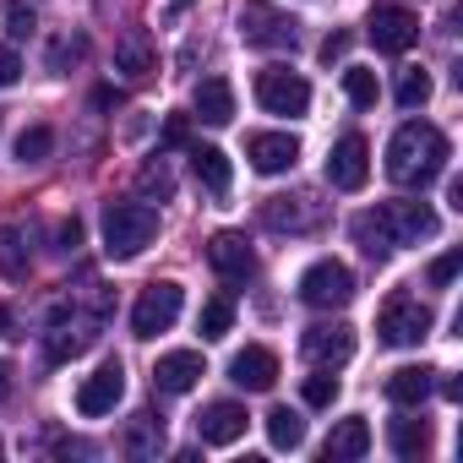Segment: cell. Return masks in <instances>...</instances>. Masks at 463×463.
Returning a JSON list of instances; mask_svg holds the SVG:
<instances>
[{
  "mask_svg": "<svg viewBox=\"0 0 463 463\" xmlns=\"http://www.w3.org/2000/svg\"><path fill=\"white\" fill-rule=\"evenodd\" d=\"M235 28L251 50H295V39H300V23L289 12H279L273 0H246Z\"/></svg>",
  "mask_w": 463,
  "mask_h": 463,
  "instance_id": "cell-3",
  "label": "cell"
},
{
  "mask_svg": "<svg viewBox=\"0 0 463 463\" xmlns=\"http://www.w3.org/2000/svg\"><path fill=\"white\" fill-rule=\"evenodd\" d=\"M17 77H23V55H17V44H0V88H17Z\"/></svg>",
  "mask_w": 463,
  "mask_h": 463,
  "instance_id": "cell-39",
  "label": "cell"
},
{
  "mask_svg": "<svg viewBox=\"0 0 463 463\" xmlns=\"http://www.w3.org/2000/svg\"><path fill=\"white\" fill-rule=\"evenodd\" d=\"M6 398H12V365L0 360V403H6Z\"/></svg>",
  "mask_w": 463,
  "mask_h": 463,
  "instance_id": "cell-43",
  "label": "cell"
},
{
  "mask_svg": "<svg viewBox=\"0 0 463 463\" xmlns=\"http://www.w3.org/2000/svg\"><path fill=\"white\" fill-rule=\"evenodd\" d=\"M153 241H158V207H147V202H109L104 207V251L115 262L142 257Z\"/></svg>",
  "mask_w": 463,
  "mask_h": 463,
  "instance_id": "cell-2",
  "label": "cell"
},
{
  "mask_svg": "<svg viewBox=\"0 0 463 463\" xmlns=\"http://www.w3.org/2000/svg\"><path fill=\"white\" fill-rule=\"evenodd\" d=\"M300 300H306L311 311H338V306L354 300V273H349L338 257H322V262H311V268L300 273Z\"/></svg>",
  "mask_w": 463,
  "mask_h": 463,
  "instance_id": "cell-4",
  "label": "cell"
},
{
  "mask_svg": "<svg viewBox=\"0 0 463 463\" xmlns=\"http://www.w3.org/2000/svg\"><path fill=\"white\" fill-rule=\"evenodd\" d=\"M82 55H88V39H82V33H77V39H71V33H66V39H61V44H55V50H50V71H55V77H61V71H66V66H71V61H82Z\"/></svg>",
  "mask_w": 463,
  "mask_h": 463,
  "instance_id": "cell-35",
  "label": "cell"
},
{
  "mask_svg": "<svg viewBox=\"0 0 463 463\" xmlns=\"http://www.w3.org/2000/svg\"><path fill=\"white\" fill-rule=\"evenodd\" d=\"M120 398H126V371H120V360H104V365L77 387V414L104 420V414H115Z\"/></svg>",
  "mask_w": 463,
  "mask_h": 463,
  "instance_id": "cell-12",
  "label": "cell"
},
{
  "mask_svg": "<svg viewBox=\"0 0 463 463\" xmlns=\"http://www.w3.org/2000/svg\"><path fill=\"white\" fill-rule=\"evenodd\" d=\"M344 55H349V33H327V39H322V61L333 66V61H344Z\"/></svg>",
  "mask_w": 463,
  "mask_h": 463,
  "instance_id": "cell-41",
  "label": "cell"
},
{
  "mask_svg": "<svg viewBox=\"0 0 463 463\" xmlns=\"http://www.w3.org/2000/svg\"><path fill=\"white\" fill-rule=\"evenodd\" d=\"M392 99H398V109H425V104H430V71H420V66L403 71Z\"/></svg>",
  "mask_w": 463,
  "mask_h": 463,
  "instance_id": "cell-31",
  "label": "cell"
},
{
  "mask_svg": "<svg viewBox=\"0 0 463 463\" xmlns=\"http://www.w3.org/2000/svg\"><path fill=\"white\" fill-rule=\"evenodd\" d=\"M257 104L268 115H306L311 109V82L300 71H289V66H268L257 77Z\"/></svg>",
  "mask_w": 463,
  "mask_h": 463,
  "instance_id": "cell-7",
  "label": "cell"
},
{
  "mask_svg": "<svg viewBox=\"0 0 463 463\" xmlns=\"http://www.w3.org/2000/svg\"><path fill=\"white\" fill-rule=\"evenodd\" d=\"M191 169H196V180H202L213 196H229V185H235V164H229V153L213 147V142H196V147H191Z\"/></svg>",
  "mask_w": 463,
  "mask_h": 463,
  "instance_id": "cell-21",
  "label": "cell"
},
{
  "mask_svg": "<svg viewBox=\"0 0 463 463\" xmlns=\"http://www.w3.org/2000/svg\"><path fill=\"white\" fill-rule=\"evenodd\" d=\"M365 33H371V44H376L382 55H403V50H414V39H420V17H414L409 6H371Z\"/></svg>",
  "mask_w": 463,
  "mask_h": 463,
  "instance_id": "cell-9",
  "label": "cell"
},
{
  "mask_svg": "<svg viewBox=\"0 0 463 463\" xmlns=\"http://www.w3.org/2000/svg\"><path fill=\"white\" fill-rule=\"evenodd\" d=\"M300 398H306L311 409H333V398H338V376H333L327 365H317V376H306Z\"/></svg>",
  "mask_w": 463,
  "mask_h": 463,
  "instance_id": "cell-33",
  "label": "cell"
},
{
  "mask_svg": "<svg viewBox=\"0 0 463 463\" xmlns=\"http://www.w3.org/2000/svg\"><path fill=\"white\" fill-rule=\"evenodd\" d=\"M387 447H392L398 458H420V452H430V420H420V414L392 420V425H387Z\"/></svg>",
  "mask_w": 463,
  "mask_h": 463,
  "instance_id": "cell-24",
  "label": "cell"
},
{
  "mask_svg": "<svg viewBox=\"0 0 463 463\" xmlns=\"http://www.w3.org/2000/svg\"><path fill=\"white\" fill-rule=\"evenodd\" d=\"M207 262H213L218 279H235V284H246L257 273V251H251V241L241 235V229H218V235L207 241Z\"/></svg>",
  "mask_w": 463,
  "mask_h": 463,
  "instance_id": "cell-13",
  "label": "cell"
},
{
  "mask_svg": "<svg viewBox=\"0 0 463 463\" xmlns=\"http://www.w3.org/2000/svg\"><path fill=\"white\" fill-rule=\"evenodd\" d=\"M33 28H39V17H33V6H17L6 12V33H12V44H23V39H33Z\"/></svg>",
  "mask_w": 463,
  "mask_h": 463,
  "instance_id": "cell-36",
  "label": "cell"
},
{
  "mask_svg": "<svg viewBox=\"0 0 463 463\" xmlns=\"http://www.w3.org/2000/svg\"><path fill=\"white\" fill-rule=\"evenodd\" d=\"M354 241H360V251L371 257V262H387L398 246H392V235H387V223H382V213H360L354 218Z\"/></svg>",
  "mask_w": 463,
  "mask_h": 463,
  "instance_id": "cell-25",
  "label": "cell"
},
{
  "mask_svg": "<svg viewBox=\"0 0 463 463\" xmlns=\"http://www.w3.org/2000/svg\"><path fill=\"white\" fill-rule=\"evenodd\" d=\"M229 382L246 387V392H268V387L279 382V354L262 349V344H246L235 360H229Z\"/></svg>",
  "mask_w": 463,
  "mask_h": 463,
  "instance_id": "cell-16",
  "label": "cell"
},
{
  "mask_svg": "<svg viewBox=\"0 0 463 463\" xmlns=\"http://www.w3.org/2000/svg\"><path fill=\"white\" fill-rule=\"evenodd\" d=\"M185 6H196V0H175V12H185Z\"/></svg>",
  "mask_w": 463,
  "mask_h": 463,
  "instance_id": "cell-45",
  "label": "cell"
},
{
  "mask_svg": "<svg viewBox=\"0 0 463 463\" xmlns=\"http://www.w3.org/2000/svg\"><path fill=\"white\" fill-rule=\"evenodd\" d=\"M126 452H137V458L164 452V414L142 409V414H137V425H131V436H126Z\"/></svg>",
  "mask_w": 463,
  "mask_h": 463,
  "instance_id": "cell-26",
  "label": "cell"
},
{
  "mask_svg": "<svg viewBox=\"0 0 463 463\" xmlns=\"http://www.w3.org/2000/svg\"><path fill=\"white\" fill-rule=\"evenodd\" d=\"M246 158H251L257 175H289V169L300 164V142H295L289 131H257V137L246 142Z\"/></svg>",
  "mask_w": 463,
  "mask_h": 463,
  "instance_id": "cell-14",
  "label": "cell"
},
{
  "mask_svg": "<svg viewBox=\"0 0 463 463\" xmlns=\"http://www.w3.org/2000/svg\"><path fill=\"white\" fill-rule=\"evenodd\" d=\"M137 185H142L147 196H175V175H169V158H147V164H142V175H137Z\"/></svg>",
  "mask_w": 463,
  "mask_h": 463,
  "instance_id": "cell-34",
  "label": "cell"
},
{
  "mask_svg": "<svg viewBox=\"0 0 463 463\" xmlns=\"http://www.w3.org/2000/svg\"><path fill=\"white\" fill-rule=\"evenodd\" d=\"M88 344H93V327H55V338H50V360H77Z\"/></svg>",
  "mask_w": 463,
  "mask_h": 463,
  "instance_id": "cell-32",
  "label": "cell"
},
{
  "mask_svg": "<svg viewBox=\"0 0 463 463\" xmlns=\"http://www.w3.org/2000/svg\"><path fill=\"white\" fill-rule=\"evenodd\" d=\"M376 213H382V223H387L392 246L436 241V229H441V218H436V207H430V202H387V207H376Z\"/></svg>",
  "mask_w": 463,
  "mask_h": 463,
  "instance_id": "cell-8",
  "label": "cell"
},
{
  "mask_svg": "<svg viewBox=\"0 0 463 463\" xmlns=\"http://www.w3.org/2000/svg\"><path fill=\"white\" fill-rule=\"evenodd\" d=\"M180 306H185V289H180L175 279H158V284H147V289L137 295L131 333H137V338H158V333H169V327L180 322Z\"/></svg>",
  "mask_w": 463,
  "mask_h": 463,
  "instance_id": "cell-5",
  "label": "cell"
},
{
  "mask_svg": "<svg viewBox=\"0 0 463 463\" xmlns=\"http://www.w3.org/2000/svg\"><path fill=\"white\" fill-rule=\"evenodd\" d=\"M185 142H191L185 115H169V120H164V147H185Z\"/></svg>",
  "mask_w": 463,
  "mask_h": 463,
  "instance_id": "cell-40",
  "label": "cell"
},
{
  "mask_svg": "<svg viewBox=\"0 0 463 463\" xmlns=\"http://www.w3.org/2000/svg\"><path fill=\"white\" fill-rule=\"evenodd\" d=\"M371 180V142L365 137H338L333 153H327V185L333 191H360Z\"/></svg>",
  "mask_w": 463,
  "mask_h": 463,
  "instance_id": "cell-10",
  "label": "cell"
},
{
  "mask_svg": "<svg viewBox=\"0 0 463 463\" xmlns=\"http://www.w3.org/2000/svg\"><path fill=\"white\" fill-rule=\"evenodd\" d=\"M12 333V311H6V300H0V338Z\"/></svg>",
  "mask_w": 463,
  "mask_h": 463,
  "instance_id": "cell-44",
  "label": "cell"
},
{
  "mask_svg": "<svg viewBox=\"0 0 463 463\" xmlns=\"http://www.w3.org/2000/svg\"><path fill=\"white\" fill-rule=\"evenodd\" d=\"M115 71H120L126 82H142V77L158 71V50H153V39H147L142 28H131V33L115 44Z\"/></svg>",
  "mask_w": 463,
  "mask_h": 463,
  "instance_id": "cell-20",
  "label": "cell"
},
{
  "mask_svg": "<svg viewBox=\"0 0 463 463\" xmlns=\"http://www.w3.org/2000/svg\"><path fill=\"white\" fill-rule=\"evenodd\" d=\"M12 153H17V164H44V158L55 153V131H50V126H28V131L12 142Z\"/></svg>",
  "mask_w": 463,
  "mask_h": 463,
  "instance_id": "cell-30",
  "label": "cell"
},
{
  "mask_svg": "<svg viewBox=\"0 0 463 463\" xmlns=\"http://www.w3.org/2000/svg\"><path fill=\"white\" fill-rule=\"evenodd\" d=\"M202 376H207V365H202L196 349H175V354H164V360L153 365V387H158V392H191Z\"/></svg>",
  "mask_w": 463,
  "mask_h": 463,
  "instance_id": "cell-18",
  "label": "cell"
},
{
  "mask_svg": "<svg viewBox=\"0 0 463 463\" xmlns=\"http://www.w3.org/2000/svg\"><path fill=\"white\" fill-rule=\"evenodd\" d=\"M191 109L207 126H229L235 120V88H229V77H202L196 93H191Z\"/></svg>",
  "mask_w": 463,
  "mask_h": 463,
  "instance_id": "cell-19",
  "label": "cell"
},
{
  "mask_svg": "<svg viewBox=\"0 0 463 463\" xmlns=\"http://www.w3.org/2000/svg\"><path fill=\"white\" fill-rule=\"evenodd\" d=\"M322 452H327L333 463H354V458H365V452H371V425H365L360 414H349V420H338Z\"/></svg>",
  "mask_w": 463,
  "mask_h": 463,
  "instance_id": "cell-23",
  "label": "cell"
},
{
  "mask_svg": "<svg viewBox=\"0 0 463 463\" xmlns=\"http://www.w3.org/2000/svg\"><path fill=\"white\" fill-rule=\"evenodd\" d=\"M77 246H82V218H61V223H55V251L71 257Z\"/></svg>",
  "mask_w": 463,
  "mask_h": 463,
  "instance_id": "cell-38",
  "label": "cell"
},
{
  "mask_svg": "<svg viewBox=\"0 0 463 463\" xmlns=\"http://www.w3.org/2000/svg\"><path fill=\"white\" fill-rule=\"evenodd\" d=\"M300 349H306V360H311V365L338 371V365H349V360H354V327H349V322H317V327H306Z\"/></svg>",
  "mask_w": 463,
  "mask_h": 463,
  "instance_id": "cell-11",
  "label": "cell"
},
{
  "mask_svg": "<svg viewBox=\"0 0 463 463\" xmlns=\"http://www.w3.org/2000/svg\"><path fill=\"white\" fill-rule=\"evenodd\" d=\"M268 441H273L279 452H295V447L306 441V420H300L295 409H273V414H268Z\"/></svg>",
  "mask_w": 463,
  "mask_h": 463,
  "instance_id": "cell-28",
  "label": "cell"
},
{
  "mask_svg": "<svg viewBox=\"0 0 463 463\" xmlns=\"http://www.w3.org/2000/svg\"><path fill=\"white\" fill-rule=\"evenodd\" d=\"M344 93H349V104H354V109H376V99H382V82H376V71H365V66H349V71H344Z\"/></svg>",
  "mask_w": 463,
  "mask_h": 463,
  "instance_id": "cell-29",
  "label": "cell"
},
{
  "mask_svg": "<svg viewBox=\"0 0 463 463\" xmlns=\"http://www.w3.org/2000/svg\"><path fill=\"white\" fill-rule=\"evenodd\" d=\"M229 327H235V295H213L202 306V317H196V333L202 338H223Z\"/></svg>",
  "mask_w": 463,
  "mask_h": 463,
  "instance_id": "cell-27",
  "label": "cell"
},
{
  "mask_svg": "<svg viewBox=\"0 0 463 463\" xmlns=\"http://www.w3.org/2000/svg\"><path fill=\"white\" fill-rule=\"evenodd\" d=\"M447 207H458V213H463V180H458V175L447 180Z\"/></svg>",
  "mask_w": 463,
  "mask_h": 463,
  "instance_id": "cell-42",
  "label": "cell"
},
{
  "mask_svg": "<svg viewBox=\"0 0 463 463\" xmlns=\"http://www.w3.org/2000/svg\"><path fill=\"white\" fill-rule=\"evenodd\" d=\"M430 306H420L414 295H392L387 306H382V317H376V333H382V344H392V349H414L425 333H430Z\"/></svg>",
  "mask_w": 463,
  "mask_h": 463,
  "instance_id": "cell-6",
  "label": "cell"
},
{
  "mask_svg": "<svg viewBox=\"0 0 463 463\" xmlns=\"http://www.w3.org/2000/svg\"><path fill=\"white\" fill-rule=\"evenodd\" d=\"M441 169H447V137L430 120H409L392 131V142H387V180L392 185L425 191Z\"/></svg>",
  "mask_w": 463,
  "mask_h": 463,
  "instance_id": "cell-1",
  "label": "cell"
},
{
  "mask_svg": "<svg viewBox=\"0 0 463 463\" xmlns=\"http://www.w3.org/2000/svg\"><path fill=\"white\" fill-rule=\"evenodd\" d=\"M262 218H268V229H289V235H300V229H317V223H322V202H317L311 191L273 196V202L262 207Z\"/></svg>",
  "mask_w": 463,
  "mask_h": 463,
  "instance_id": "cell-17",
  "label": "cell"
},
{
  "mask_svg": "<svg viewBox=\"0 0 463 463\" xmlns=\"http://www.w3.org/2000/svg\"><path fill=\"white\" fill-rule=\"evenodd\" d=\"M458 268H463V251H441V257L430 262V284H436V289H447V284L458 279Z\"/></svg>",
  "mask_w": 463,
  "mask_h": 463,
  "instance_id": "cell-37",
  "label": "cell"
},
{
  "mask_svg": "<svg viewBox=\"0 0 463 463\" xmlns=\"http://www.w3.org/2000/svg\"><path fill=\"white\" fill-rule=\"evenodd\" d=\"M196 436H202V447H235L241 436H246V409L241 403H207L202 414H196Z\"/></svg>",
  "mask_w": 463,
  "mask_h": 463,
  "instance_id": "cell-15",
  "label": "cell"
},
{
  "mask_svg": "<svg viewBox=\"0 0 463 463\" xmlns=\"http://www.w3.org/2000/svg\"><path fill=\"white\" fill-rule=\"evenodd\" d=\"M430 392H436V371H430V365H403V371L387 376V398H392L398 409H420Z\"/></svg>",
  "mask_w": 463,
  "mask_h": 463,
  "instance_id": "cell-22",
  "label": "cell"
}]
</instances>
